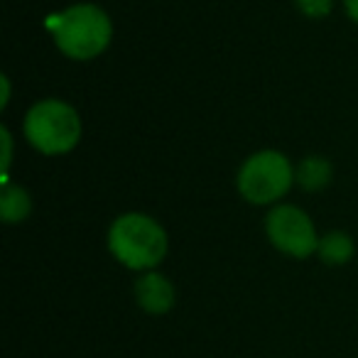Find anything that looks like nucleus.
<instances>
[{
	"mask_svg": "<svg viewBox=\"0 0 358 358\" xmlns=\"http://www.w3.org/2000/svg\"><path fill=\"white\" fill-rule=\"evenodd\" d=\"M343 6H346V13L353 22H358V0H343Z\"/></svg>",
	"mask_w": 358,
	"mask_h": 358,
	"instance_id": "nucleus-12",
	"label": "nucleus"
},
{
	"mask_svg": "<svg viewBox=\"0 0 358 358\" xmlns=\"http://www.w3.org/2000/svg\"><path fill=\"white\" fill-rule=\"evenodd\" d=\"M0 140H3V169L8 172V167H10V157H13V140H10L8 128L0 130Z\"/></svg>",
	"mask_w": 358,
	"mask_h": 358,
	"instance_id": "nucleus-11",
	"label": "nucleus"
},
{
	"mask_svg": "<svg viewBox=\"0 0 358 358\" xmlns=\"http://www.w3.org/2000/svg\"><path fill=\"white\" fill-rule=\"evenodd\" d=\"M135 299L143 307V312L152 314V317H159V314H167L169 309L177 302V292H174L172 282H169L164 275L159 273H148L135 282Z\"/></svg>",
	"mask_w": 358,
	"mask_h": 358,
	"instance_id": "nucleus-6",
	"label": "nucleus"
},
{
	"mask_svg": "<svg viewBox=\"0 0 358 358\" xmlns=\"http://www.w3.org/2000/svg\"><path fill=\"white\" fill-rule=\"evenodd\" d=\"M353 253H356V245H353L351 236L343 234V231H329L327 236L319 238L317 255L322 258V263L346 265L353 258Z\"/></svg>",
	"mask_w": 358,
	"mask_h": 358,
	"instance_id": "nucleus-8",
	"label": "nucleus"
},
{
	"mask_svg": "<svg viewBox=\"0 0 358 358\" xmlns=\"http://www.w3.org/2000/svg\"><path fill=\"white\" fill-rule=\"evenodd\" d=\"M331 177H334L331 162L324 159V157H317V155L304 157L302 162L297 164V169H294V179H297V185L307 192H322L324 187H329Z\"/></svg>",
	"mask_w": 358,
	"mask_h": 358,
	"instance_id": "nucleus-7",
	"label": "nucleus"
},
{
	"mask_svg": "<svg viewBox=\"0 0 358 358\" xmlns=\"http://www.w3.org/2000/svg\"><path fill=\"white\" fill-rule=\"evenodd\" d=\"M108 250L130 270H152L167 255V234L148 214H123L110 224Z\"/></svg>",
	"mask_w": 358,
	"mask_h": 358,
	"instance_id": "nucleus-2",
	"label": "nucleus"
},
{
	"mask_svg": "<svg viewBox=\"0 0 358 358\" xmlns=\"http://www.w3.org/2000/svg\"><path fill=\"white\" fill-rule=\"evenodd\" d=\"M47 27L52 30L55 45L76 62H89L103 55L113 37V22L108 13L94 3L66 8L59 15H52Z\"/></svg>",
	"mask_w": 358,
	"mask_h": 358,
	"instance_id": "nucleus-1",
	"label": "nucleus"
},
{
	"mask_svg": "<svg viewBox=\"0 0 358 358\" xmlns=\"http://www.w3.org/2000/svg\"><path fill=\"white\" fill-rule=\"evenodd\" d=\"M32 211V199L22 187L8 185L3 187V194H0V216L6 224H20L30 216Z\"/></svg>",
	"mask_w": 358,
	"mask_h": 358,
	"instance_id": "nucleus-9",
	"label": "nucleus"
},
{
	"mask_svg": "<svg viewBox=\"0 0 358 358\" xmlns=\"http://www.w3.org/2000/svg\"><path fill=\"white\" fill-rule=\"evenodd\" d=\"M8 99H10V81H8V76H3V101H0L3 108L8 106Z\"/></svg>",
	"mask_w": 358,
	"mask_h": 358,
	"instance_id": "nucleus-13",
	"label": "nucleus"
},
{
	"mask_svg": "<svg viewBox=\"0 0 358 358\" xmlns=\"http://www.w3.org/2000/svg\"><path fill=\"white\" fill-rule=\"evenodd\" d=\"M265 234H268L270 243L289 258H309L319 248L314 221L299 206L292 204L275 206L270 211L265 219Z\"/></svg>",
	"mask_w": 358,
	"mask_h": 358,
	"instance_id": "nucleus-5",
	"label": "nucleus"
},
{
	"mask_svg": "<svg viewBox=\"0 0 358 358\" xmlns=\"http://www.w3.org/2000/svg\"><path fill=\"white\" fill-rule=\"evenodd\" d=\"M292 182V162L278 150H260L238 169V192L250 204H275L287 194Z\"/></svg>",
	"mask_w": 358,
	"mask_h": 358,
	"instance_id": "nucleus-4",
	"label": "nucleus"
},
{
	"mask_svg": "<svg viewBox=\"0 0 358 358\" xmlns=\"http://www.w3.org/2000/svg\"><path fill=\"white\" fill-rule=\"evenodd\" d=\"M25 138L42 155H66L81 140V118L74 106L45 99L27 110Z\"/></svg>",
	"mask_w": 358,
	"mask_h": 358,
	"instance_id": "nucleus-3",
	"label": "nucleus"
},
{
	"mask_svg": "<svg viewBox=\"0 0 358 358\" xmlns=\"http://www.w3.org/2000/svg\"><path fill=\"white\" fill-rule=\"evenodd\" d=\"M294 3H297V8H299L302 15L314 17V20L327 17L334 8V0H294Z\"/></svg>",
	"mask_w": 358,
	"mask_h": 358,
	"instance_id": "nucleus-10",
	"label": "nucleus"
}]
</instances>
